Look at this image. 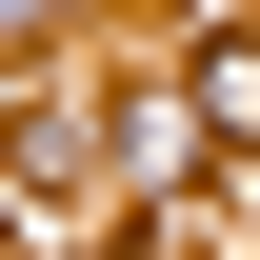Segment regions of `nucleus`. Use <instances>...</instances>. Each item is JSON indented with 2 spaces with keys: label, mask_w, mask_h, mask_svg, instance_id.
<instances>
[{
  "label": "nucleus",
  "mask_w": 260,
  "mask_h": 260,
  "mask_svg": "<svg viewBox=\"0 0 260 260\" xmlns=\"http://www.w3.org/2000/svg\"><path fill=\"white\" fill-rule=\"evenodd\" d=\"M180 100H200L220 140H260V40H200V80H180Z\"/></svg>",
  "instance_id": "obj_1"
}]
</instances>
